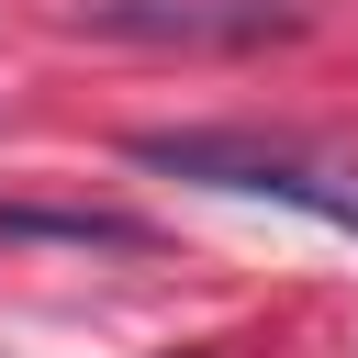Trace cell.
Here are the masks:
<instances>
[{
  "label": "cell",
  "instance_id": "3957f363",
  "mask_svg": "<svg viewBox=\"0 0 358 358\" xmlns=\"http://www.w3.org/2000/svg\"><path fill=\"white\" fill-rule=\"evenodd\" d=\"M0 235H67V246H145V224H134V213H22V201H0Z\"/></svg>",
  "mask_w": 358,
  "mask_h": 358
},
{
  "label": "cell",
  "instance_id": "7a4b0ae2",
  "mask_svg": "<svg viewBox=\"0 0 358 358\" xmlns=\"http://www.w3.org/2000/svg\"><path fill=\"white\" fill-rule=\"evenodd\" d=\"M90 34H134V45H268V34H302V0H90Z\"/></svg>",
  "mask_w": 358,
  "mask_h": 358
},
{
  "label": "cell",
  "instance_id": "6da1fadb",
  "mask_svg": "<svg viewBox=\"0 0 358 358\" xmlns=\"http://www.w3.org/2000/svg\"><path fill=\"white\" fill-rule=\"evenodd\" d=\"M134 168H168V179H201V190H246V201H291L313 224H358V168H324V157L268 145V134H134Z\"/></svg>",
  "mask_w": 358,
  "mask_h": 358
}]
</instances>
